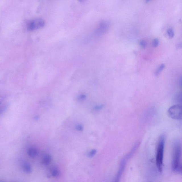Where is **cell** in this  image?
<instances>
[{
	"label": "cell",
	"instance_id": "16",
	"mask_svg": "<svg viewBox=\"0 0 182 182\" xmlns=\"http://www.w3.org/2000/svg\"><path fill=\"white\" fill-rule=\"evenodd\" d=\"M86 96L84 94L79 95L78 97V100L79 101H83L86 99Z\"/></svg>",
	"mask_w": 182,
	"mask_h": 182
},
{
	"label": "cell",
	"instance_id": "11",
	"mask_svg": "<svg viewBox=\"0 0 182 182\" xmlns=\"http://www.w3.org/2000/svg\"><path fill=\"white\" fill-rule=\"evenodd\" d=\"M164 64H162L161 65L159 66L158 67V68L156 70V72H155V75L156 76H158L159 74L162 72V71L163 70V69L165 68Z\"/></svg>",
	"mask_w": 182,
	"mask_h": 182
},
{
	"label": "cell",
	"instance_id": "7",
	"mask_svg": "<svg viewBox=\"0 0 182 182\" xmlns=\"http://www.w3.org/2000/svg\"><path fill=\"white\" fill-rule=\"evenodd\" d=\"M22 167L24 171L27 173H30L32 171V167L30 164L28 162H24L22 165Z\"/></svg>",
	"mask_w": 182,
	"mask_h": 182
},
{
	"label": "cell",
	"instance_id": "1",
	"mask_svg": "<svg viewBox=\"0 0 182 182\" xmlns=\"http://www.w3.org/2000/svg\"><path fill=\"white\" fill-rule=\"evenodd\" d=\"M181 145L179 140L173 142L172 148V169L175 173H181Z\"/></svg>",
	"mask_w": 182,
	"mask_h": 182
},
{
	"label": "cell",
	"instance_id": "20",
	"mask_svg": "<svg viewBox=\"0 0 182 182\" xmlns=\"http://www.w3.org/2000/svg\"></svg>",
	"mask_w": 182,
	"mask_h": 182
},
{
	"label": "cell",
	"instance_id": "14",
	"mask_svg": "<svg viewBox=\"0 0 182 182\" xmlns=\"http://www.w3.org/2000/svg\"><path fill=\"white\" fill-rule=\"evenodd\" d=\"M96 153V150L93 149L90 152L88 153V156L90 158H92L95 156Z\"/></svg>",
	"mask_w": 182,
	"mask_h": 182
},
{
	"label": "cell",
	"instance_id": "10",
	"mask_svg": "<svg viewBox=\"0 0 182 182\" xmlns=\"http://www.w3.org/2000/svg\"><path fill=\"white\" fill-rule=\"evenodd\" d=\"M51 173H52V175L55 177H59L60 175V172L59 169L56 167L53 168L52 171H51Z\"/></svg>",
	"mask_w": 182,
	"mask_h": 182
},
{
	"label": "cell",
	"instance_id": "17",
	"mask_svg": "<svg viewBox=\"0 0 182 182\" xmlns=\"http://www.w3.org/2000/svg\"><path fill=\"white\" fill-rule=\"evenodd\" d=\"M159 44V40L157 38H155L153 40V45L154 46L156 47L158 46Z\"/></svg>",
	"mask_w": 182,
	"mask_h": 182
},
{
	"label": "cell",
	"instance_id": "9",
	"mask_svg": "<svg viewBox=\"0 0 182 182\" xmlns=\"http://www.w3.org/2000/svg\"><path fill=\"white\" fill-rule=\"evenodd\" d=\"M52 161V158L51 156L49 155H45L44 156L42 160V163L45 166H47V165L50 164Z\"/></svg>",
	"mask_w": 182,
	"mask_h": 182
},
{
	"label": "cell",
	"instance_id": "6",
	"mask_svg": "<svg viewBox=\"0 0 182 182\" xmlns=\"http://www.w3.org/2000/svg\"><path fill=\"white\" fill-rule=\"evenodd\" d=\"M109 23L107 21H102L96 28L95 33L98 35H102L109 28Z\"/></svg>",
	"mask_w": 182,
	"mask_h": 182
},
{
	"label": "cell",
	"instance_id": "18",
	"mask_svg": "<svg viewBox=\"0 0 182 182\" xmlns=\"http://www.w3.org/2000/svg\"><path fill=\"white\" fill-rule=\"evenodd\" d=\"M76 129L77 130L79 131H82L83 130V127L82 125L79 124L77 125L76 126Z\"/></svg>",
	"mask_w": 182,
	"mask_h": 182
},
{
	"label": "cell",
	"instance_id": "15",
	"mask_svg": "<svg viewBox=\"0 0 182 182\" xmlns=\"http://www.w3.org/2000/svg\"><path fill=\"white\" fill-rule=\"evenodd\" d=\"M103 105H96L94 108V109L95 111H98L102 109L104 107Z\"/></svg>",
	"mask_w": 182,
	"mask_h": 182
},
{
	"label": "cell",
	"instance_id": "4",
	"mask_svg": "<svg viewBox=\"0 0 182 182\" xmlns=\"http://www.w3.org/2000/svg\"><path fill=\"white\" fill-rule=\"evenodd\" d=\"M45 24V21L42 18H35L28 23L27 25V28L29 31H35L43 28Z\"/></svg>",
	"mask_w": 182,
	"mask_h": 182
},
{
	"label": "cell",
	"instance_id": "19",
	"mask_svg": "<svg viewBox=\"0 0 182 182\" xmlns=\"http://www.w3.org/2000/svg\"><path fill=\"white\" fill-rule=\"evenodd\" d=\"M140 45L143 48L146 47V41L144 40L141 41L139 43Z\"/></svg>",
	"mask_w": 182,
	"mask_h": 182
},
{
	"label": "cell",
	"instance_id": "2",
	"mask_svg": "<svg viewBox=\"0 0 182 182\" xmlns=\"http://www.w3.org/2000/svg\"><path fill=\"white\" fill-rule=\"evenodd\" d=\"M165 143V137L164 135H163L159 138L156 158V166L158 170L160 173L163 171Z\"/></svg>",
	"mask_w": 182,
	"mask_h": 182
},
{
	"label": "cell",
	"instance_id": "13",
	"mask_svg": "<svg viewBox=\"0 0 182 182\" xmlns=\"http://www.w3.org/2000/svg\"><path fill=\"white\" fill-rule=\"evenodd\" d=\"M175 100L177 102H181V93H179L176 95L175 98Z\"/></svg>",
	"mask_w": 182,
	"mask_h": 182
},
{
	"label": "cell",
	"instance_id": "3",
	"mask_svg": "<svg viewBox=\"0 0 182 182\" xmlns=\"http://www.w3.org/2000/svg\"><path fill=\"white\" fill-rule=\"evenodd\" d=\"M169 116L175 120H181L182 118L181 107L180 105H175L171 106L167 110Z\"/></svg>",
	"mask_w": 182,
	"mask_h": 182
},
{
	"label": "cell",
	"instance_id": "5",
	"mask_svg": "<svg viewBox=\"0 0 182 182\" xmlns=\"http://www.w3.org/2000/svg\"><path fill=\"white\" fill-rule=\"evenodd\" d=\"M129 158L127 156H125L123 159H122L119 164V169H118L117 173L116 176L113 182H120L121 177L122 174L124 171L125 167H126L127 162L128 159Z\"/></svg>",
	"mask_w": 182,
	"mask_h": 182
},
{
	"label": "cell",
	"instance_id": "12",
	"mask_svg": "<svg viewBox=\"0 0 182 182\" xmlns=\"http://www.w3.org/2000/svg\"><path fill=\"white\" fill-rule=\"evenodd\" d=\"M167 33L168 35L170 38H173V36H174V31L171 28H169L167 30Z\"/></svg>",
	"mask_w": 182,
	"mask_h": 182
},
{
	"label": "cell",
	"instance_id": "8",
	"mask_svg": "<svg viewBox=\"0 0 182 182\" xmlns=\"http://www.w3.org/2000/svg\"><path fill=\"white\" fill-rule=\"evenodd\" d=\"M28 154L30 157L34 158L38 156V151L35 148L31 147L28 149Z\"/></svg>",
	"mask_w": 182,
	"mask_h": 182
}]
</instances>
